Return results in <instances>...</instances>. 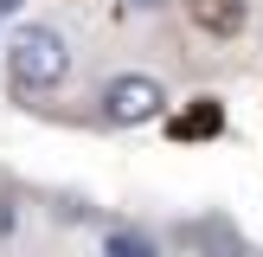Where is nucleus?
<instances>
[{
	"instance_id": "nucleus-1",
	"label": "nucleus",
	"mask_w": 263,
	"mask_h": 257,
	"mask_svg": "<svg viewBox=\"0 0 263 257\" xmlns=\"http://www.w3.org/2000/svg\"><path fill=\"white\" fill-rule=\"evenodd\" d=\"M7 77L13 90H58L64 77H71V45H64L58 26H20V32L7 39Z\"/></svg>"
},
{
	"instance_id": "nucleus-2",
	"label": "nucleus",
	"mask_w": 263,
	"mask_h": 257,
	"mask_svg": "<svg viewBox=\"0 0 263 257\" xmlns=\"http://www.w3.org/2000/svg\"><path fill=\"white\" fill-rule=\"evenodd\" d=\"M161 109H167V90L154 84L148 71H122V77L103 84V122H116V128H141Z\"/></svg>"
},
{
	"instance_id": "nucleus-3",
	"label": "nucleus",
	"mask_w": 263,
	"mask_h": 257,
	"mask_svg": "<svg viewBox=\"0 0 263 257\" xmlns=\"http://www.w3.org/2000/svg\"><path fill=\"white\" fill-rule=\"evenodd\" d=\"M193 244H199V257H251L244 238L231 231V218H199L193 225Z\"/></svg>"
},
{
	"instance_id": "nucleus-4",
	"label": "nucleus",
	"mask_w": 263,
	"mask_h": 257,
	"mask_svg": "<svg viewBox=\"0 0 263 257\" xmlns=\"http://www.w3.org/2000/svg\"><path fill=\"white\" fill-rule=\"evenodd\" d=\"M167 128H174V141H199V135H218V128H225V109H218V103L205 97V103H193L186 116H174Z\"/></svg>"
},
{
	"instance_id": "nucleus-5",
	"label": "nucleus",
	"mask_w": 263,
	"mask_h": 257,
	"mask_svg": "<svg viewBox=\"0 0 263 257\" xmlns=\"http://www.w3.org/2000/svg\"><path fill=\"white\" fill-rule=\"evenodd\" d=\"M193 20L205 26V32H218V39H231L244 26V0H193Z\"/></svg>"
},
{
	"instance_id": "nucleus-6",
	"label": "nucleus",
	"mask_w": 263,
	"mask_h": 257,
	"mask_svg": "<svg viewBox=\"0 0 263 257\" xmlns=\"http://www.w3.org/2000/svg\"><path fill=\"white\" fill-rule=\"evenodd\" d=\"M103 257H161V244L135 225H109L103 231Z\"/></svg>"
},
{
	"instance_id": "nucleus-7",
	"label": "nucleus",
	"mask_w": 263,
	"mask_h": 257,
	"mask_svg": "<svg viewBox=\"0 0 263 257\" xmlns=\"http://www.w3.org/2000/svg\"><path fill=\"white\" fill-rule=\"evenodd\" d=\"M0 238H13V199H0Z\"/></svg>"
},
{
	"instance_id": "nucleus-8",
	"label": "nucleus",
	"mask_w": 263,
	"mask_h": 257,
	"mask_svg": "<svg viewBox=\"0 0 263 257\" xmlns=\"http://www.w3.org/2000/svg\"><path fill=\"white\" fill-rule=\"evenodd\" d=\"M161 0H122V13H154Z\"/></svg>"
},
{
	"instance_id": "nucleus-9",
	"label": "nucleus",
	"mask_w": 263,
	"mask_h": 257,
	"mask_svg": "<svg viewBox=\"0 0 263 257\" xmlns=\"http://www.w3.org/2000/svg\"><path fill=\"white\" fill-rule=\"evenodd\" d=\"M13 7H26V0H0V13H13Z\"/></svg>"
}]
</instances>
